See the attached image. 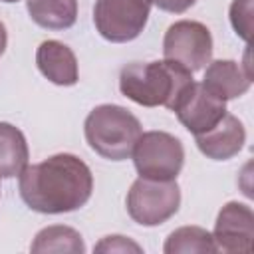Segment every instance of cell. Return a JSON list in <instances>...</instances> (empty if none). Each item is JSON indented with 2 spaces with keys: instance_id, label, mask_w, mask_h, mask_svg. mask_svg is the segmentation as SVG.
I'll use <instances>...</instances> for the list:
<instances>
[{
  "instance_id": "5b68a950",
  "label": "cell",
  "mask_w": 254,
  "mask_h": 254,
  "mask_svg": "<svg viewBox=\"0 0 254 254\" xmlns=\"http://www.w3.org/2000/svg\"><path fill=\"white\" fill-rule=\"evenodd\" d=\"M131 155L139 177L145 179H177L185 163L183 143L167 131L141 133Z\"/></svg>"
},
{
  "instance_id": "52a82bcc",
  "label": "cell",
  "mask_w": 254,
  "mask_h": 254,
  "mask_svg": "<svg viewBox=\"0 0 254 254\" xmlns=\"http://www.w3.org/2000/svg\"><path fill=\"white\" fill-rule=\"evenodd\" d=\"M151 12V0H97L93 22L101 38L113 44L135 40Z\"/></svg>"
},
{
  "instance_id": "ac0fdd59",
  "label": "cell",
  "mask_w": 254,
  "mask_h": 254,
  "mask_svg": "<svg viewBox=\"0 0 254 254\" xmlns=\"http://www.w3.org/2000/svg\"><path fill=\"white\" fill-rule=\"evenodd\" d=\"M95 252H141V246L125 236L113 234V236H105L101 242H97Z\"/></svg>"
},
{
  "instance_id": "e0dca14e",
  "label": "cell",
  "mask_w": 254,
  "mask_h": 254,
  "mask_svg": "<svg viewBox=\"0 0 254 254\" xmlns=\"http://www.w3.org/2000/svg\"><path fill=\"white\" fill-rule=\"evenodd\" d=\"M252 16H254V0H234L230 4V22L234 32L248 42L252 32Z\"/></svg>"
},
{
  "instance_id": "4fadbf2b",
  "label": "cell",
  "mask_w": 254,
  "mask_h": 254,
  "mask_svg": "<svg viewBox=\"0 0 254 254\" xmlns=\"http://www.w3.org/2000/svg\"><path fill=\"white\" fill-rule=\"evenodd\" d=\"M28 143L24 133L12 123L0 121V177L12 179L28 165Z\"/></svg>"
},
{
  "instance_id": "5bb4252c",
  "label": "cell",
  "mask_w": 254,
  "mask_h": 254,
  "mask_svg": "<svg viewBox=\"0 0 254 254\" xmlns=\"http://www.w3.org/2000/svg\"><path fill=\"white\" fill-rule=\"evenodd\" d=\"M30 18L48 30L71 28L77 20V0H26Z\"/></svg>"
},
{
  "instance_id": "ffe728a7",
  "label": "cell",
  "mask_w": 254,
  "mask_h": 254,
  "mask_svg": "<svg viewBox=\"0 0 254 254\" xmlns=\"http://www.w3.org/2000/svg\"><path fill=\"white\" fill-rule=\"evenodd\" d=\"M6 44H8V34H6V26L0 22V56L4 54L6 50Z\"/></svg>"
},
{
  "instance_id": "8992f818",
  "label": "cell",
  "mask_w": 254,
  "mask_h": 254,
  "mask_svg": "<svg viewBox=\"0 0 254 254\" xmlns=\"http://www.w3.org/2000/svg\"><path fill=\"white\" fill-rule=\"evenodd\" d=\"M163 56L190 73L202 69L212 58L210 30L196 20H179L171 24L163 38Z\"/></svg>"
},
{
  "instance_id": "3957f363",
  "label": "cell",
  "mask_w": 254,
  "mask_h": 254,
  "mask_svg": "<svg viewBox=\"0 0 254 254\" xmlns=\"http://www.w3.org/2000/svg\"><path fill=\"white\" fill-rule=\"evenodd\" d=\"M83 131L89 147L109 161L129 159L143 133L139 119L129 109L113 103H103L91 109L85 117Z\"/></svg>"
},
{
  "instance_id": "9c48e42d",
  "label": "cell",
  "mask_w": 254,
  "mask_h": 254,
  "mask_svg": "<svg viewBox=\"0 0 254 254\" xmlns=\"http://www.w3.org/2000/svg\"><path fill=\"white\" fill-rule=\"evenodd\" d=\"M212 240L222 252H252L254 248V212L248 204L226 202L214 222Z\"/></svg>"
},
{
  "instance_id": "2e32d148",
  "label": "cell",
  "mask_w": 254,
  "mask_h": 254,
  "mask_svg": "<svg viewBox=\"0 0 254 254\" xmlns=\"http://www.w3.org/2000/svg\"><path fill=\"white\" fill-rule=\"evenodd\" d=\"M165 254H189V252H218L212 234L200 226H181L173 230L163 246Z\"/></svg>"
},
{
  "instance_id": "8fae6325",
  "label": "cell",
  "mask_w": 254,
  "mask_h": 254,
  "mask_svg": "<svg viewBox=\"0 0 254 254\" xmlns=\"http://www.w3.org/2000/svg\"><path fill=\"white\" fill-rule=\"evenodd\" d=\"M36 64L44 77L56 85H73L77 83V60L71 48L60 40H46L36 50Z\"/></svg>"
},
{
  "instance_id": "277c9868",
  "label": "cell",
  "mask_w": 254,
  "mask_h": 254,
  "mask_svg": "<svg viewBox=\"0 0 254 254\" xmlns=\"http://www.w3.org/2000/svg\"><path fill=\"white\" fill-rule=\"evenodd\" d=\"M181 204V189L177 179H145L139 177L127 192V212L141 226H159L167 222Z\"/></svg>"
},
{
  "instance_id": "d6986e66",
  "label": "cell",
  "mask_w": 254,
  "mask_h": 254,
  "mask_svg": "<svg viewBox=\"0 0 254 254\" xmlns=\"http://www.w3.org/2000/svg\"><path fill=\"white\" fill-rule=\"evenodd\" d=\"M159 10L165 12H173V14H183L187 12L190 6H194L196 0H151Z\"/></svg>"
},
{
  "instance_id": "44dd1931",
  "label": "cell",
  "mask_w": 254,
  "mask_h": 254,
  "mask_svg": "<svg viewBox=\"0 0 254 254\" xmlns=\"http://www.w3.org/2000/svg\"><path fill=\"white\" fill-rule=\"evenodd\" d=\"M2 2H18V0H2Z\"/></svg>"
},
{
  "instance_id": "7a4b0ae2",
  "label": "cell",
  "mask_w": 254,
  "mask_h": 254,
  "mask_svg": "<svg viewBox=\"0 0 254 254\" xmlns=\"http://www.w3.org/2000/svg\"><path fill=\"white\" fill-rule=\"evenodd\" d=\"M192 73L183 65L161 60L129 64L119 73L121 93L143 107H167L173 111L183 91L192 83Z\"/></svg>"
},
{
  "instance_id": "7c38bea8",
  "label": "cell",
  "mask_w": 254,
  "mask_h": 254,
  "mask_svg": "<svg viewBox=\"0 0 254 254\" xmlns=\"http://www.w3.org/2000/svg\"><path fill=\"white\" fill-rule=\"evenodd\" d=\"M250 83H252V77L234 60L208 62L202 77V85L222 101L244 95L250 89Z\"/></svg>"
},
{
  "instance_id": "30bf717a",
  "label": "cell",
  "mask_w": 254,
  "mask_h": 254,
  "mask_svg": "<svg viewBox=\"0 0 254 254\" xmlns=\"http://www.w3.org/2000/svg\"><path fill=\"white\" fill-rule=\"evenodd\" d=\"M194 139L202 155L214 161H226L240 153L246 141V131L238 117L224 113V117L214 127L200 135H194Z\"/></svg>"
},
{
  "instance_id": "ba28073f",
  "label": "cell",
  "mask_w": 254,
  "mask_h": 254,
  "mask_svg": "<svg viewBox=\"0 0 254 254\" xmlns=\"http://www.w3.org/2000/svg\"><path fill=\"white\" fill-rule=\"evenodd\" d=\"M173 111L192 135H200L224 117L226 101L212 95L202 83L192 81L179 97Z\"/></svg>"
},
{
  "instance_id": "6da1fadb",
  "label": "cell",
  "mask_w": 254,
  "mask_h": 254,
  "mask_svg": "<svg viewBox=\"0 0 254 254\" xmlns=\"http://www.w3.org/2000/svg\"><path fill=\"white\" fill-rule=\"evenodd\" d=\"M18 177L22 200L42 214L77 210L93 190L89 167L71 153H58L42 163L26 165Z\"/></svg>"
},
{
  "instance_id": "9a60e30c",
  "label": "cell",
  "mask_w": 254,
  "mask_h": 254,
  "mask_svg": "<svg viewBox=\"0 0 254 254\" xmlns=\"http://www.w3.org/2000/svg\"><path fill=\"white\" fill-rule=\"evenodd\" d=\"M32 252L40 254V252H65V254H83L85 252V244L81 240V234L77 230H73L71 226H64V224H54V226H46L42 228L32 246Z\"/></svg>"
}]
</instances>
